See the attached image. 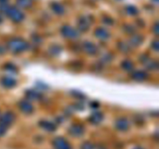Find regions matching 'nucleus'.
I'll return each mask as SVG.
<instances>
[{
	"label": "nucleus",
	"mask_w": 159,
	"mask_h": 149,
	"mask_svg": "<svg viewBox=\"0 0 159 149\" xmlns=\"http://www.w3.org/2000/svg\"><path fill=\"white\" fill-rule=\"evenodd\" d=\"M8 48L14 53H20L24 51L29 47V43L20 38L11 39L7 43Z\"/></svg>",
	"instance_id": "f257e3e1"
},
{
	"label": "nucleus",
	"mask_w": 159,
	"mask_h": 149,
	"mask_svg": "<svg viewBox=\"0 0 159 149\" xmlns=\"http://www.w3.org/2000/svg\"><path fill=\"white\" fill-rule=\"evenodd\" d=\"M6 12L8 14V16L15 22H20L23 19V13L14 7L7 8Z\"/></svg>",
	"instance_id": "f03ea898"
},
{
	"label": "nucleus",
	"mask_w": 159,
	"mask_h": 149,
	"mask_svg": "<svg viewBox=\"0 0 159 149\" xmlns=\"http://www.w3.org/2000/svg\"><path fill=\"white\" fill-rule=\"evenodd\" d=\"M15 120V115L12 112H6L0 116V125L5 127L10 125Z\"/></svg>",
	"instance_id": "7ed1b4c3"
},
{
	"label": "nucleus",
	"mask_w": 159,
	"mask_h": 149,
	"mask_svg": "<svg viewBox=\"0 0 159 149\" xmlns=\"http://www.w3.org/2000/svg\"><path fill=\"white\" fill-rule=\"evenodd\" d=\"M61 33L64 37L69 39H75L79 37V33L71 26H65L62 28Z\"/></svg>",
	"instance_id": "20e7f679"
},
{
	"label": "nucleus",
	"mask_w": 159,
	"mask_h": 149,
	"mask_svg": "<svg viewBox=\"0 0 159 149\" xmlns=\"http://www.w3.org/2000/svg\"><path fill=\"white\" fill-rule=\"evenodd\" d=\"M54 146L56 149H71V145L68 144V141L63 138H56L53 141Z\"/></svg>",
	"instance_id": "39448f33"
},
{
	"label": "nucleus",
	"mask_w": 159,
	"mask_h": 149,
	"mask_svg": "<svg viewBox=\"0 0 159 149\" xmlns=\"http://www.w3.org/2000/svg\"><path fill=\"white\" fill-rule=\"evenodd\" d=\"M141 61H142V63L144 64V66H145V68H148V70L158 69V62H156L155 61L152 60V59L149 58L148 56H144V57H141Z\"/></svg>",
	"instance_id": "423d86ee"
},
{
	"label": "nucleus",
	"mask_w": 159,
	"mask_h": 149,
	"mask_svg": "<svg viewBox=\"0 0 159 149\" xmlns=\"http://www.w3.org/2000/svg\"><path fill=\"white\" fill-rule=\"evenodd\" d=\"M82 49L89 54H96L98 51L97 47L94 43L89 41L84 42V43L82 44Z\"/></svg>",
	"instance_id": "0eeeda50"
},
{
	"label": "nucleus",
	"mask_w": 159,
	"mask_h": 149,
	"mask_svg": "<svg viewBox=\"0 0 159 149\" xmlns=\"http://www.w3.org/2000/svg\"><path fill=\"white\" fill-rule=\"evenodd\" d=\"M19 106H20V110H21L23 113H26V114L31 113L33 112V110H34V107H33L32 104H31L28 100L20 101V104H19Z\"/></svg>",
	"instance_id": "6e6552de"
},
{
	"label": "nucleus",
	"mask_w": 159,
	"mask_h": 149,
	"mask_svg": "<svg viewBox=\"0 0 159 149\" xmlns=\"http://www.w3.org/2000/svg\"><path fill=\"white\" fill-rule=\"evenodd\" d=\"M115 127L117 130L125 131L129 128V122L125 118H120L115 122Z\"/></svg>",
	"instance_id": "1a4fd4ad"
},
{
	"label": "nucleus",
	"mask_w": 159,
	"mask_h": 149,
	"mask_svg": "<svg viewBox=\"0 0 159 149\" xmlns=\"http://www.w3.org/2000/svg\"><path fill=\"white\" fill-rule=\"evenodd\" d=\"M84 131L85 130H84L83 127L79 124H74V125L71 126L69 128V133L75 137L82 136L84 133Z\"/></svg>",
	"instance_id": "9d476101"
},
{
	"label": "nucleus",
	"mask_w": 159,
	"mask_h": 149,
	"mask_svg": "<svg viewBox=\"0 0 159 149\" xmlns=\"http://www.w3.org/2000/svg\"><path fill=\"white\" fill-rule=\"evenodd\" d=\"M1 83L5 88H12L16 85V81L11 77H4L2 79Z\"/></svg>",
	"instance_id": "9b49d317"
},
{
	"label": "nucleus",
	"mask_w": 159,
	"mask_h": 149,
	"mask_svg": "<svg viewBox=\"0 0 159 149\" xmlns=\"http://www.w3.org/2000/svg\"><path fill=\"white\" fill-rule=\"evenodd\" d=\"M40 127L43 129V130H47V131H54L56 130V126L55 124L53 123L50 122V121L47 120H41L40 123Z\"/></svg>",
	"instance_id": "f8f14e48"
},
{
	"label": "nucleus",
	"mask_w": 159,
	"mask_h": 149,
	"mask_svg": "<svg viewBox=\"0 0 159 149\" xmlns=\"http://www.w3.org/2000/svg\"><path fill=\"white\" fill-rule=\"evenodd\" d=\"M26 96L29 100H38L41 97L40 93L34 89L28 90L26 93Z\"/></svg>",
	"instance_id": "ddd939ff"
},
{
	"label": "nucleus",
	"mask_w": 159,
	"mask_h": 149,
	"mask_svg": "<svg viewBox=\"0 0 159 149\" xmlns=\"http://www.w3.org/2000/svg\"><path fill=\"white\" fill-rule=\"evenodd\" d=\"M103 119V115L100 112H95L90 116V121L94 124H98Z\"/></svg>",
	"instance_id": "4468645a"
},
{
	"label": "nucleus",
	"mask_w": 159,
	"mask_h": 149,
	"mask_svg": "<svg viewBox=\"0 0 159 149\" xmlns=\"http://www.w3.org/2000/svg\"><path fill=\"white\" fill-rule=\"evenodd\" d=\"M131 77L136 81H144L147 78V74L143 71H135L132 73Z\"/></svg>",
	"instance_id": "2eb2a0df"
},
{
	"label": "nucleus",
	"mask_w": 159,
	"mask_h": 149,
	"mask_svg": "<svg viewBox=\"0 0 159 149\" xmlns=\"http://www.w3.org/2000/svg\"><path fill=\"white\" fill-rule=\"evenodd\" d=\"M95 34H96V36L98 37V38L102 40L108 39L109 36H110V34H109V33L107 32V30H106V29H103V28H98V29L96 30Z\"/></svg>",
	"instance_id": "dca6fc26"
},
{
	"label": "nucleus",
	"mask_w": 159,
	"mask_h": 149,
	"mask_svg": "<svg viewBox=\"0 0 159 149\" xmlns=\"http://www.w3.org/2000/svg\"><path fill=\"white\" fill-rule=\"evenodd\" d=\"M143 41V38L139 35H135L132 37L130 40V44L132 46L138 47L140 44H141Z\"/></svg>",
	"instance_id": "f3484780"
},
{
	"label": "nucleus",
	"mask_w": 159,
	"mask_h": 149,
	"mask_svg": "<svg viewBox=\"0 0 159 149\" xmlns=\"http://www.w3.org/2000/svg\"><path fill=\"white\" fill-rule=\"evenodd\" d=\"M79 27L82 31H85L89 27V23L86 19H81L79 22Z\"/></svg>",
	"instance_id": "a211bd4d"
},
{
	"label": "nucleus",
	"mask_w": 159,
	"mask_h": 149,
	"mask_svg": "<svg viewBox=\"0 0 159 149\" xmlns=\"http://www.w3.org/2000/svg\"><path fill=\"white\" fill-rule=\"evenodd\" d=\"M121 67H122L123 69L125 70V71H130L133 69L134 65L130 61L125 60L122 62V64H121Z\"/></svg>",
	"instance_id": "6ab92c4d"
},
{
	"label": "nucleus",
	"mask_w": 159,
	"mask_h": 149,
	"mask_svg": "<svg viewBox=\"0 0 159 149\" xmlns=\"http://www.w3.org/2000/svg\"><path fill=\"white\" fill-rule=\"evenodd\" d=\"M52 9L57 14H62L64 12V8L63 6H61L60 4H57V3H54L52 6Z\"/></svg>",
	"instance_id": "aec40b11"
},
{
	"label": "nucleus",
	"mask_w": 159,
	"mask_h": 149,
	"mask_svg": "<svg viewBox=\"0 0 159 149\" xmlns=\"http://www.w3.org/2000/svg\"><path fill=\"white\" fill-rule=\"evenodd\" d=\"M118 47H119V49L124 53H127L130 51V47H129V45L127 43H120L118 44Z\"/></svg>",
	"instance_id": "412c9836"
},
{
	"label": "nucleus",
	"mask_w": 159,
	"mask_h": 149,
	"mask_svg": "<svg viewBox=\"0 0 159 149\" xmlns=\"http://www.w3.org/2000/svg\"><path fill=\"white\" fill-rule=\"evenodd\" d=\"M50 52L53 55H55V54H57L58 53L61 52V47L59 46H57V45H54V46H52L50 48Z\"/></svg>",
	"instance_id": "4be33fe9"
},
{
	"label": "nucleus",
	"mask_w": 159,
	"mask_h": 149,
	"mask_svg": "<svg viewBox=\"0 0 159 149\" xmlns=\"http://www.w3.org/2000/svg\"><path fill=\"white\" fill-rule=\"evenodd\" d=\"M17 2L22 7H28L31 4L30 0H17Z\"/></svg>",
	"instance_id": "5701e85b"
},
{
	"label": "nucleus",
	"mask_w": 159,
	"mask_h": 149,
	"mask_svg": "<svg viewBox=\"0 0 159 149\" xmlns=\"http://www.w3.org/2000/svg\"><path fill=\"white\" fill-rule=\"evenodd\" d=\"M82 149H94V145L89 142L84 143L82 145Z\"/></svg>",
	"instance_id": "b1692460"
},
{
	"label": "nucleus",
	"mask_w": 159,
	"mask_h": 149,
	"mask_svg": "<svg viewBox=\"0 0 159 149\" xmlns=\"http://www.w3.org/2000/svg\"><path fill=\"white\" fill-rule=\"evenodd\" d=\"M152 47L155 51H158V49H159V43H158V40H155V41L152 42Z\"/></svg>",
	"instance_id": "393cba45"
},
{
	"label": "nucleus",
	"mask_w": 159,
	"mask_h": 149,
	"mask_svg": "<svg viewBox=\"0 0 159 149\" xmlns=\"http://www.w3.org/2000/svg\"><path fill=\"white\" fill-rule=\"evenodd\" d=\"M5 68H6V69L8 70V71H16V67L13 66L12 64H8V65H6V66H5Z\"/></svg>",
	"instance_id": "a878e982"
},
{
	"label": "nucleus",
	"mask_w": 159,
	"mask_h": 149,
	"mask_svg": "<svg viewBox=\"0 0 159 149\" xmlns=\"http://www.w3.org/2000/svg\"><path fill=\"white\" fill-rule=\"evenodd\" d=\"M127 12L130 14H136L137 13V9L136 8L133 7V6H129L127 8Z\"/></svg>",
	"instance_id": "bb28decb"
},
{
	"label": "nucleus",
	"mask_w": 159,
	"mask_h": 149,
	"mask_svg": "<svg viewBox=\"0 0 159 149\" xmlns=\"http://www.w3.org/2000/svg\"><path fill=\"white\" fill-rule=\"evenodd\" d=\"M111 59H112V57L111 56H110V54L104 55L103 57H102V61H103L104 62H110V61H111Z\"/></svg>",
	"instance_id": "cd10ccee"
},
{
	"label": "nucleus",
	"mask_w": 159,
	"mask_h": 149,
	"mask_svg": "<svg viewBox=\"0 0 159 149\" xmlns=\"http://www.w3.org/2000/svg\"><path fill=\"white\" fill-rule=\"evenodd\" d=\"M6 127H5L4 126L0 125V137L3 136V135L6 133Z\"/></svg>",
	"instance_id": "c85d7f7f"
},
{
	"label": "nucleus",
	"mask_w": 159,
	"mask_h": 149,
	"mask_svg": "<svg viewBox=\"0 0 159 149\" xmlns=\"http://www.w3.org/2000/svg\"><path fill=\"white\" fill-rule=\"evenodd\" d=\"M5 52H6V48L2 45H0V54H3Z\"/></svg>",
	"instance_id": "c756f323"
},
{
	"label": "nucleus",
	"mask_w": 159,
	"mask_h": 149,
	"mask_svg": "<svg viewBox=\"0 0 159 149\" xmlns=\"http://www.w3.org/2000/svg\"><path fill=\"white\" fill-rule=\"evenodd\" d=\"M155 33L156 34H158V25H155Z\"/></svg>",
	"instance_id": "7c9ffc66"
},
{
	"label": "nucleus",
	"mask_w": 159,
	"mask_h": 149,
	"mask_svg": "<svg viewBox=\"0 0 159 149\" xmlns=\"http://www.w3.org/2000/svg\"><path fill=\"white\" fill-rule=\"evenodd\" d=\"M134 149H143L142 147H135V148H134Z\"/></svg>",
	"instance_id": "2f4dec72"
},
{
	"label": "nucleus",
	"mask_w": 159,
	"mask_h": 149,
	"mask_svg": "<svg viewBox=\"0 0 159 149\" xmlns=\"http://www.w3.org/2000/svg\"><path fill=\"white\" fill-rule=\"evenodd\" d=\"M6 1H7V0H0V2H4Z\"/></svg>",
	"instance_id": "473e14b6"
},
{
	"label": "nucleus",
	"mask_w": 159,
	"mask_h": 149,
	"mask_svg": "<svg viewBox=\"0 0 159 149\" xmlns=\"http://www.w3.org/2000/svg\"><path fill=\"white\" fill-rule=\"evenodd\" d=\"M1 21H2V17L0 16V22H1Z\"/></svg>",
	"instance_id": "72a5a7b5"
}]
</instances>
